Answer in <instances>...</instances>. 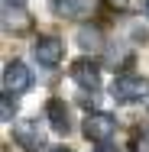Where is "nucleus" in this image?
Wrapping results in <instances>:
<instances>
[{
  "label": "nucleus",
  "mask_w": 149,
  "mask_h": 152,
  "mask_svg": "<svg viewBox=\"0 0 149 152\" xmlns=\"http://www.w3.org/2000/svg\"><path fill=\"white\" fill-rule=\"evenodd\" d=\"M114 97H117L120 104H133V100H143L149 91V81L143 75H117L114 78Z\"/></svg>",
  "instance_id": "1"
},
{
  "label": "nucleus",
  "mask_w": 149,
  "mask_h": 152,
  "mask_svg": "<svg viewBox=\"0 0 149 152\" xmlns=\"http://www.w3.org/2000/svg\"><path fill=\"white\" fill-rule=\"evenodd\" d=\"M114 133H117V120L110 113H88L84 117V136L91 142H110Z\"/></svg>",
  "instance_id": "2"
},
{
  "label": "nucleus",
  "mask_w": 149,
  "mask_h": 152,
  "mask_svg": "<svg viewBox=\"0 0 149 152\" xmlns=\"http://www.w3.org/2000/svg\"><path fill=\"white\" fill-rule=\"evenodd\" d=\"M32 88V71L23 61H10L3 68V91L7 94H23Z\"/></svg>",
  "instance_id": "3"
},
{
  "label": "nucleus",
  "mask_w": 149,
  "mask_h": 152,
  "mask_svg": "<svg viewBox=\"0 0 149 152\" xmlns=\"http://www.w3.org/2000/svg\"><path fill=\"white\" fill-rule=\"evenodd\" d=\"M32 55L39 65H46V68H55L65 55V45H62L59 36H42L39 42H36V49H32Z\"/></svg>",
  "instance_id": "4"
},
{
  "label": "nucleus",
  "mask_w": 149,
  "mask_h": 152,
  "mask_svg": "<svg viewBox=\"0 0 149 152\" xmlns=\"http://www.w3.org/2000/svg\"><path fill=\"white\" fill-rule=\"evenodd\" d=\"M13 139L23 146V149H42V142H46V136H42V129H39V123L36 120H20L16 126H13Z\"/></svg>",
  "instance_id": "5"
},
{
  "label": "nucleus",
  "mask_w": 149,
  "mask_h": 152,
  "mask_svg": "<svg viewBox=\"0 0 149 152\" xmlns=\"http://www.w3.org/2000/svg\"><path fill=\"white\" fill-rule=\"evenodd\" d=\"M71 81H75L78 88L97 91V84H101V68H97L91 58H78L75 65H71Z\"/></svg>",
  "instance_id": "6"
},
{
  "label": "nucleus",
  "mask_w": 149,
  "mask_h": 152,
  "mask_svg": "<svg viewBox=\"0 0 149 152\" xmlns=\"http://www.w3.org/2000/svg\"><path fill=\"white\" fill-rule=\"evenodd\" d=\"M3 26H7L10 32H13V29H16V32H26L32 26V16L23 13L16 3H3Z\"/></svg>",
  "instance_id": "7"
},
{
  "label": "nucleus",
  "mask_w": 149,
  "mask_h": 152,
  "mask_svg": "<svg viewBox=\"0 0 149 152\" xmlns=\"http://www.w3.org/2000/svg\"><path fill=\"white\" fill-rule=\"evenodd\" d=\"M46 117H49V123H52L55 133H68L71 120H68V107H65V100H49V104H46Z\"/></svg>",
  "instance_id": "8"
},
{
  "label": "nucleus",
  "mask_w": 149,
  "mask_h": 152,
  "mask_svg": "<svg viewBox=\"0 0 149 152\" xmlns=\"http://www.w3.org/2000/svg\"><path fill=\"white\" fill-rule=\"evenodd\" d=\"M52 10H55L59 16L75 20V16H81V13L88 10V0H52Z\"/></svg>",
  "instance_id": "9"
},
{
  "label": "nucleus",
  "mask_w": 149,
  "mask_h": 152,
  "mask_svg": "<svg viewBox=\"0 0 149 152\" xmlns=\"http://www.w3.org/2000/svg\"><path fill=\"white\" fill-rule=\"evenodd\" d=\"M78 42H81L84 49H101V32H94V29H81V32H78Z\"/></svg>",
  "instance_id": "10"
},
{
  "label": "nucleus",
  "mask_w": 149,
  "mask_h": 152,
  "mask_svg": "<svg viewBox=\"0 0 149 152\" xmlns=\"http://www.w3.org/2000/svg\"><path fill=\"white\" fill-rule=\"evenodd\" d=\"M13 113H16L13 94H3V100H0V120H3V123H10V120H13Z\"/></svg>",
  "instance_id": "11"
},
{
  "label": "nucleus",
  "mask_w": 149,
  "mask_h": 152,
  "mask_svg": "<svg viewBox=\"0 0 149 152\" xmlns=\"http://www.w3.org/2000/svg\"><path fill=\"white\" fill-rule=\"evenodd\" d=\"M133 152H149V129H139L133 136Z\"/></svg>",
  "instance_id": "12"
},
{
  "label": "nucleus",
  "mask_w": 149,
  "mask_h": 152,
  "mask_svg": "<svg viewBox=\"0 0 149 152\" xmlns=\"http://www.w3.org/2000/svg\"><path fill=\"white\" fill-rule=\"evenodd\" d=\"M107 3H110L114 10H126V7H130V0H107Z\"/></svg>",
  "instance_id": "13"
},
{
  "label": "nucleus",
  "mask_w": 149,
  "mask_h": 152,
  "mask_svg": "<svg viewBox=\"0 0 149 152\" xmlns=\"http://www.w3.org/2000/svg\"><path fill=\"white\" fill-rule=\"evenodd\" d=\"M94 152H117V146H110V142H97V149Z\"/></svg>",
  "instance_id": "14"
},
{
  "label": "nucleus",
  "mask_w": 149,
  "mask_h": 152,
  "mask_svg": "<svg viewBox=\"0 0 149 152\" xmlns=\"http://www.w3.org/2000/svg\"><path fill=\"white\" fill-rule=\"evenodd\" d=\"M143 10H146V16H149V0H143Z\"/></svg>",
  "instance_id": "15"
},
{
  "label": "nucleus",
  "mask_w": 149,
  "mask_h": 152,
  "mask_svg": "<svg viewBox=\"0 0 149 152\" xmlns=\"http://www.w3.org/2000/svg\"><path fill=\"white\" fill-rule=\"evenodd\" d=\"M52 152H71V149H65V146H59V149H52Z\"/></svg>",
  "instance_id": "16"
},
{
  "label": "nucleus",
  "mask_w": 149,
  "mask_h": 152,
  "mask_svg": "<svg viewBox=\"0 0 149 152\" xmlns=\"http://www.w3.org/2000/svg\"><path fill=\"white\" fill-rule=\"evenodd\" d=\"M7 3H16V7H20V3H23V0H7Z\"/></svg>",
  "instance_id": "17"
}]
</instances>
